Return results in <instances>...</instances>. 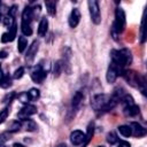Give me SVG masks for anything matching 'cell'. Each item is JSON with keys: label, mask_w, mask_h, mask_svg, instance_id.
I'll return each instance as SVG.
<instances>
[{"label": "cell", "mask_w": 147, "mask_h": 147, "mask_svg": "<svg viewBox=\"0 0 147 147\" xmlns=\"http://www.w3.org/2000/svg\"><path fill=\"white\" fill-rule=\"evenodd\" d=\"M117 102L110 98V95L99 93L92 96L91 99V106L95 111H109L111 110Z\"/></svg>", "instance_id": "cell-1"}, {"label": "cell", "mask_w": 147, "mask_h": 147, "mask_svg": "<svg viewBox=\"0 0 147 147\" xmlns=\"http://www.w3.org/2000/svg\"><path fill=\"white\" fill-rule=\"evenodd\" d=\"M110 55H111V62L117 65L118 68L123 69L126 67V65H130L131 62H132V55H131V52L126 48L124 49H113L110 52Z\"/></svg>", "instance_id": "cell-2"}, {"label": "cell", "mask_w": 147, "mask_h": 147, "mask_svg": "<svg viewBox=\"0 0 147 147\" xmlns=\"http://www.w3.org/2000/svg\"><path fill=\"white\" fill-rule=\"evenodd\" d=\"M122 76L131 86L139 88L144 94L146 93V80H145V77L141 76L139 72L133 70H124Z\"/></svg>", "instance_id": "cell-3"}, {"label": "cell", "mask_w": 147, "mask_h": 147, "mask_svg": "<svg viewBox=\"0 0 147 147\" xmlns=\"http://www.w3.org/2000/svg\"><path fill=\"white\" fill-rule=\"evenodd\" d=\"M125 13L124 10L121 8V7H117L116 10H115V21H114V24H113V30H111V33L114 36V38L116 39V37L122 33L125 29Z\"/></svg>", "instance_id": "cell-4"}, {"label": "cell", "mask_w": 147, "mask_h": 147, "mask_svg": "<svg viewBox=\"0 0 147 147\" xmlns=\"http://www.w3.org/2000/svg\"><path fill=\"white\" fill-rule=\"evenodd\" d=\"M88 5V10H90V15H91V20L94 24H99L101 22V14H100V7H99V2L95 0H90L87 2Z\"/></svg>", "instance_id": "cell-5"}, {"label": "cell", "mask_w": 147, "mask_h": 147, "mask_svg": "<svg viewBox=\"0 0 147 147\" xmlns=\"http://www.w3.org/2000/svg\"><path fill=\"white\" fill-rule=\"evenodd\" d=\"M123 71H124L123 69L118 68V67H117V65H115L113 62H110V65H109V68H108L107 75H106L107 82H108L109 84L114 83V82L117 79V77H118V76H121V75L123 74Z\"/></svg>", "instance_id": "cell-6"}, {"label": "cell", "mask_w": 147, "mask_h": 147, "mask_svg": "<svg viewBox=\"0 0 147 147\" xmlns=\"http://www.w3.org/2000/svg\"><path fill=\"white\" fill-rule=\"evenodd\" d=\"M46 71L44 70L41 64H37L32 70H31V78L34 83L40 84L45 78H46Z\"/></svg>", "instance_id": "cell-7"}, {"label": "cell", "mask_w": 147, "mask_h": 147, "mask_svg": "<svg viewBox=\"0 0 147 147\" xmlns=\"http://www.w3.org/2000/svg\"><path fill=\"white\" fill-rule=\"evenodd\" d=\"M39 49V42L37 40H34L28 48V52H26V55H25V61L28 64H31L37 55V52Z\"/></svg>", "instance_id": "cell-8"}, {"label": "cell", "mask_w": 147, "mask_h": 147, "mask_svg": "<svg viewBox=\"0 0 147 147\" xmlns=\"http://www.w3.org/2000/svg\"><path fill=\"white\" fill-rule=\"evenodd\" d=\"M36 113H37L36 106H33V105H25V106L18 111L17 117H18L21 121H23V119L29 118L31 115H33V114H36Z\"/></svg>", "instance_id": "cell-9"}, {"label": "cell", "mask_w": 147, "mask_h": 147, "mask_svg": "<svg viewBox=\"0 0 147 147\" xmlns=\"http://www.w3.org/2000/svg\"><path fill=\"white\" fill-rule=\"evenodd\" d=\"M85 140V133L82 132L80 130H75L70 133V141L74 146H78L82 145Z\"/></svg>", "instance_id": "cell-10"}, {"label": "cell", "mask_w": 147, "mask_h": 147, "mask_svg": "<svg viewBox=\"0 0 147 147\" xmlns=\"http://www.w3.org/2000/svg\"><path fill=\"white\" fill-rule=\"evenodd\" d=\"M130 127H131V136H134V137H144L146 134V129L144 126H141L139 123L137 122H133L130 124Z\"/></svg>", "instance_id": "cell-11"}, {"label": "cell", "mask_w": 147, "mask_h": 147, "mask_svg": "<svg viewBox=\"0 0 147 147\" xmlns=\"http://www.w3.org/2000/svg\"><path fill=\"white\" fill-rule=\"evenodd\" d=\"M16 32H17V26L16 24L14 23L10 28H9V31L8 32H5L1 37V41L2 42H9V41H13L16 37Z\"/></svg>", "instance_id": "cell-12"}, {"label": "cell", "mask_w": 147, "mask_h": 147, "mask_svg": "<svg viewBox=\"0 0 147 147\" xmlns=\"http://www.w3.org/2000/svg\"><path fill=\"white\" fill-rule=\"evenodd\" d=\"M79 21H80V13L77 8H74L70 13V16H69V25L70 28H76L78 24H79Z\"/></svg>", "instance_id": "cell-13"}, {"label": "cell", "mask_w": 147, "mask_h": 147, "mask_svg": "<svg viewBox=\"0 0 147 147\" xmlns=\"http://www.w3.org/2000/svg\"><path fill=\"white\" fill-rule=\"evenodd\" d=\"M83 99H84L83 92L77 91V92L74 94V96H72V99H71V108H72V110H77V109L79 108V106H80Z\"/></svg>", "instance_id": "cell-14"}, {"label": "cell", "mask_w": 147, "mask_h": 147, "mask_svg": "<svg viewBox=\"0 0 147 147\" xmlns=\"http://www.w3.org/2000/svg\"><path fill=\"white\" fill-rule=\"evenodd\" d=\"M32 18H33V13H32V8L26 6L22 13V22L23 23H28V24H31L32 22Z\"/></svg>", "instance_id": "cell-15"}, {"label": "cell", "mask_w": 147, "mask_h": 147, "mask_svg": "<svg viewBox=\"0 0 147 147\" xmlns=\"http://www.w3.org/2000/svg\"><path fill=\"white\" fill-rule=\"evenodd\" d=\"M47 30H48V20L46 17H42L38 25V34L40 37H44L46 34Z\"/></svg>", "instance_id": "cell-16"}, {"label": "cell", "mask_w": 147, "mask_h": 147, "mask_svg": "<svg viewBox=\"0 0 147 147\" xmlns=\"http://www.w3.org/2000/svg\"><path fill=\"white\" fill-rule=\"evenodd\" d=\"M22 122V127H24L26 131H34L37 129V124L34 121L30 119V118H26V119H23L21 121Z\"/></svg>", "instance_id": "cell-17"}, {"label": "cell", "mask_w": 147, "mask_h": 147, "mask_svg": "<svg viewBox=\"0 0 147 147\" xmlns=\"http://www.w3.org/2000/svg\"><path fill=\"white\" fill-rule=\"evenodd\" d=\"M123 110H124V114H125L126 116H129V117H133V116H136V115L139 114V107H138L136 103H134L133 106L123 108Z\"/></svg>", "instance_id": "cell-18"}, {"label": "cell", "mask_w": 147, "mask_h": 147, "mask_svg": "<svg viewBox=\"0 0 147 147\" xmlns=\"http://www.w3.org/2000/svg\"><path fill=\"white\" fill-rule=\"evenodd\" d=\"M45 6H46V9H47V13L51 16H55V14H56V2L52 1V0H47V1H45Z\"/></svg>", "instance_id": "cell-19"}, {"label": "cell", "mask_w": 147, "mask_h": 147, "mask_svg": "<svg viewBox=\"0 0 147 147\" xmlns=\"http://www.w3.org/2000/svg\"><path fill=\"white\" fill-rule=\"evenodd\" d=\"M28 46V40L25 37H18V42H17V49L20 53H23L24 49Z\"/></svg>", "instance_id": "cell-20"}, {"label": "cell", "mask_w": 147, "mask_h": 147, "mask_svg": "<svg viewBox=\"0 0 147 147\" xmlns=\"http://www.w3.org/2000/svg\"><path fill=\"white\" fill-rule=\"evenodd\" d=\"M93 132H94V124L91 123L87 127V133L85 134V140H84V146H86L88 144V141L91 140V138L93 137Z\"/></svg>", "instance_id": "cell-21"}, {"label": "cell", "mask_w": 147, "mask_h": 147, "mask_svg": "<svg viewBox=\"0 0 147 147\" xmlns=\"http://www.w3.org/2000/svg\"><path fill=\"white\" fill-rule=\"evenodd\" d=\"M0 86L2 88H8L9 86H11V78L9 75L2 76V78L0 79Z\"/></svg>", "instance_id": "cell-22"}, {"label": "cell", "mask_w": 147, "mask_h": 147, "mask_svg": "<svg viewBox=\"0 0 147 147\" xmlns=\"http://www.w3.org/2000/svg\"><path fill=\"white\" fill-rule=\"evenodd\" d=\"M28 93V96H29V99H30V101H37L38 99H39V96H40V92H39V90H37V88H31L29 92H26Z\"/></svg>", "instance_id": "cell-23"}, {"label": "cell", "mask_w": 147, "mask_h": 147, "mask_svg": "<svg viewBox=\"0 0 147 147\" xmlns=\"http://www.w3.org/2000/svg\"><path fill=\"white\" fill-rule=\"evenodd\" d=\"M118 131L123 137H130L131 136V127L130 125H121L118 126Z\"/></svg>", "instance_id": "cell-24"}, {"label": "cell", "mask_w": 147, "mask_h": 147, "mask_svg": "<svg viewBox=\"0 0 147 147\" xmlns=\"http://www.w3.org/2000/svg\"><path fill=\"white\" fill-rule=\"evenodd\" d=\"M21 30L23 32V34L25 36H31L32 34V28H31V24H28V23H23L21 24Z\"/></svg>", "instance_id": "cell-25"}, {"label": "cell", "mask_w": 147, "mask_h": 147, "mask_svg": "<svg viewBox=\"0 0 147 147\" xmlns=\"http://www.w3.org/2000/svg\"><path fill=\"white\" fill-rule=\"evenodd\" d=\"M107 141L110 144V145H114V144H118V137L115 132H109L107 134Z\"/></svg>", "instance_id": "cell-26"}, {"label": "cell", "mask_w": 147, "mask_h": 147, "mask_svg": "<svg viewBox=\"0 0 147 147\" xmlns=\"http://www.w3.org/2000/svg\"><path fill=\"white\" fill-rule=\"evenodd\" d=\"M21 127H22V122H21V121H15L14 123H11V125H10V127H9V132H10V133L17 132V131H20Z\"/></svg>", "instance_id": "cell-27"}, {"label": "cell", "mask_w": 147, "mask_h": 147, "mask_svg": "<svg viewBox=\"0 0 147 147\" xmlns=\"http://www.w3.org/2000/svg\"><path fill=\"white\" fill-rule=\"evenodd\" d=\"M62 64H61V61H57L55 64H54V69H53V72H54V76L55 77H57L60 74H61V71H62Z\"/></svg>", "instance_id": "cell-28"}, {"label": "cell", "mask_w": 147, "mask_h": 147, "mask_svg": "<svg viewBox=\"0 0 147 147\" xmlns=\"http://www.w3.org/2000/svg\"><path fill=\"white\" fill-rule=\"evenodd\" d=\"M10 137H11V133H10L9 131L1 133V134H0V142H1V144H5L6 141H8V140L10 139Z\"/></svg>", "instance_id": "cell-29"}, {"label": "cell", "mask_w": 147, "mask_h": 147, "mask_svg": "<svg viewBox=\"0 0 147 147\" xmlns=\"http://www.w3.org/2000/svg\"><path fill=\"white\" fill-rule=\"evenodd\" d=\"M24 75V68L23 67H20L18 69H16L15 70V72H14V75H13V77L15 78V79H20V78H22V76Z\"/></svg>", "instance_id": "cell-30"}, {"label": "cell", "mask_w": 147, "mask_h": 147, "mask_svg": "<svg viewBox=\"0 0 147 147\" xmlns=\"http://www.w3.org/2000/svg\"><path fill=\"white\" fill-rule=\"evenodd\" d=\"M18 100H20L22 103H25V105H29V101H30V99H29V96H28V93H26V92L21 93V94L18 95Z\"/></svg>", "instance_id": "cell-31"}, {"label": "cell", "mask_w": 147, "mask_h": 147, "mask_svg": "<svg viewBox=\"0 0 147 147\" xmlns=\"http://www.w3.org/2000/svg\"><path fill=\"white\" fill-rule=\"evenodd\" d=\"M8 116V108H5L0 111V123H2Z\"/></svg>", "instance_id": "cell-32"}, {"label": "cell", "mask_w": 147, "mask_h": 147, "mask_svg": "<svg viewBox=\"0 0 147 147\" xmlns=\"http://www.w3.org/2000/svg\"><path fill=\"white\" fill-rule=\"evenodd\" d=\"M3 23H5L6 26H9V28H10V26L14 24V21H13V18H11L10 16H6L5 20H3Z\"/></svg>", "instance_id": "cell-33"}, {"label": "cell", "mask_w": 147, "mask_h": 147, "mask_svg": "<svg viewBox=\"0 0 147 147\" xmlns=\"http://www.w3.org/2000/svg\"><path fill=\"white\" fill-rule=\"evenodd\" d=\"M16 10H17V6H11L10 7V9H9V11H8V16H10L11 18H14L15 17V14H16Z\"/></svg>", "instance_id": "cell-34"}, {"label": "cell", "mask_w": 147, "mask_h": 147, "mask_svg": "<svg viewBox=\"0 0 147 147\" xmlns=\"http://www.w3.org/2000/svg\"><path fill=\"white\" fill-rule=\"evenodd\" d=\"M15 96V93H10V94H7L6 95V98L3 99V102H6V103H10V101L13 100V98Z\"/></svg>", "instance_id": "cell-35"}, {"label": "cell", "mask_w": 147, "mask_h": 147, "mask_svg": "<svg viewBox=\"0 0 147 147\" xmlns=\"http://www.w3.org/2000/svg\"><path fill=\"white\" fill-rule=\"evenodd\" d=\"M140 33H141V42H145V33H144V20H142V23H141Z\"/></svg>", "instance_id": "cell-36"}, {"label": "cell", "mask_w": 147, "mask_h": 147, "mask_svg": "<svg viewBox=\"0 0 147 147\" xmlns=\"http://www.w3.org/2000/svg\"><path fill=\"white\" fill-rule=\"evenodd\" d=\"M118 147H131V146H130V144L127 141H119Z\"/></svg>", "instance_id": "cell-37"}, {"label": "cell", "mask_w": 147, "mask_h": 147, "mask_svg": "<svg viewBox=\"0 0 147 147\" xmlns=\"http://www.w3.org/2000/svg\"><path fill=\"white\" fill-rule=\"evenodd\" d=\"M6 56H7V52L1 51V52H0V57H1V59H5Z\"/></svg>", "instance_id": "cell-38"}, {"label": "cell", "mask_w": 147, "mask_h": 147, "mask_svg": "<svg viewBox=\"0 0 147 147\" xmlns=\"http://www.w3.org/2000/svg\"><path fill=\"white\" fill-rule=\"evenodd\" d=\"M13 147H26V146H24V145H22V144H18V142H15V144L13 145Z\"/></svg>", "instance_id": "cell-39"}, {"label": "cell", "mask_w": 147, "mask_h": 147, "mask_svg": "<svg viewBox=\"0 0 147 147\" xmlns=\"http://www.w3.org/2000/svg\"><path fill=\"white\" fill-rule=\"evenodd\" d=\"M2 76H3V75H2V69H1V64H0V79L2 78Z\"/></svg>", "instance_id": "cell-40"}, {"label": "cell", "mask_w": 147, "mask_h": 147, "mask_svg": "<svg viewBox=\"0 0 147 147\" xmlns=\"http://www.w3.org/2000/svg\"><path fill=\"white\" fill-rule=\"evenodd\" d=\"M56 147H67V145H65V144H60V145H57Z\"/></svg>", "instance_id": "cell-41"}, {"label": "cell", "mask_w": 147, "mask_h": 147, "mask_svg": "<svg viewBox=\"0 0 147 147\" xmlns=\"http://www.w3.org/2000/svg\"><path fill=\"white\" fill-rule=\"evenodd\" d=\"M0 147H8V146H6L5 144H1V142H0Z\"/></svg>", "instance_id": "cell-42"}, {"label": "cell", "mask_w": 147, "mask_h": 147, "mask_svg": "<svg viewBox=\"0 0 147 147\" xmlns=\"http://www.w3.org/2000/svg\"><path fill=\"white\" fill-rule=\"evenodd\" d=\"M0 21H1V13H0Z\"/></svg>", "instance_id": "cell-43"}, {"label": "cell", "mask_w": 147, "mask_h": 147, "mask_svg": "<svg viewBox=\"0 0 147 147\" xmlns=\"http://www.w3.org/2000/svg\"><path fill=\"white\" fill-rule=\"evenodd\" d=\"M98 147H105V146H98Z\"/></svg>", "instance_id": "cell-44"}, {"label": "cell", "mask_w": 147, "mask_h": 147, "mask_svg": "<svg viewBox=\"0 0 147 147\" xmlns=\"http://www.w3.org/2000/svg\"><path fill=\"white\" fill-rule=\"evenodd\" d=\"M0 6H1V2H0Z\"/></svg>", "instance_id": "cell-45"}]
</instances>
